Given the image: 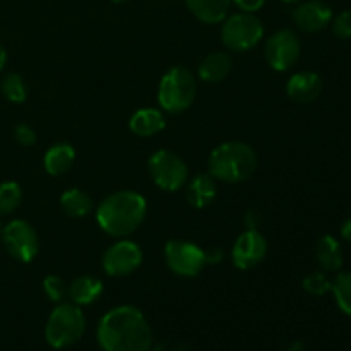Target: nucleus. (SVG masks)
I'll return each instance as SVG.
<instances>
[{
    "label": "nucleus",
    "mask_w": 351,
    "mask_h": 351,
    "mask_svg": "<svg viewBox=\"0 0 351 351\" xmlns=\"http://www.w3.org/2000/svg\"><path fill=\"white\" fill-rule=\"evenodd\" d=\"M261 221H263V216H261L257 211L247 213V216H245L247 230H259Z\"/></svg>",
    "instance_id": "7c9ffc66"
},
{
    "label": "nucleus",
    "mask_w": 351,
    "mask_h": 351,
    "mask_svg": "<svg viewBox=\"0 0 351 351\" xmlns=\"http://www.w3.org/2000/svg\"><path fill=\"white\" fill-rule=\"evenodd\" d=\"M103 290H105V287H103V281L99 278L82 274L69 285L67 297L71 298L72 304L82 307V305L95 304L103 295Z\"/></svg>",
    "instance_id": "a211bd4d"
},
{
    "label": "nucleus",
    "mask_w": 351,
    "mask_h": 351,
    "mask_svg": "<svg viewBox=\"0 0 351 351\" xmlns=\"http://www.w3.org/2000/svg\"><path fill=\"white\" fill-rule=\"evenodd\" d=\"M264 57L267 65L278 72L290 71L300 58V40L293 29H278L266 40Z\"/></svg>",
    "instance_id": "9d476101"
},
{
    "label": "nucleus",
    "mask_w": 351,
    "mask_h": 351,
    "mask_svg": "<svg viewBox=\"0 0 351 351\" xmlns=\"http://www.w3.org/2000/svg\"><path fill=\"white\" fill-rule=\"evenodd\" d=\"M293 23L305 33H317L328 27L332 21V9L321 0H308L298 3L291 12Z\"/></svg>",
    "instance_id": "ddd939ff"
},
{
    "label": "nucleus",
    "mask_w": 351,
    "mask_h": 351,
    "mask_svg": "<svg viewBox=\"0 0 351 351\" xmlns=\"http://www.w3.org/2000/svg\"><path fill=\"white\" fill-rule=\"evenodd\" d=\"M287 351H305V346H304V343H300V341H295L293 345H291L290 348H288Z\"/></svg>",
    "instance_id": "f704fd0d"
},
{
    "label": "nucleus",
    "mask_w": 351,
    "mask_h": 351,
    "mask_svg": "<svg viewBox=\"0 0 351 351\" xmlns=\"http://www.w3.org/2000/svg\"><path fill=\"white\" fill-rule=\"evenodd\" d=\"M331 291L339 311L351 317V273H339L331 283Z\"/></svg>",
    "instance_id": "b1692460"
},
{
    "label": "nucleus",
    "mask_w": 351,
    "mask_h": 351,
    "mask_svg": "<svg viewBox=\"0 0 351 351\" xmlns=\"http://www.w3.org/2000/svg\"><path fill=\"white\" fill-rule=\"evenodd\" d=\"M86 317L81 307L75 304L60 302L48 315L45 326L47 343L55 350H64L75 345L86 332Z\"/></svg>",
    "instance_id": "39448f33"
},
{
    "label": "nucleus",
    "mask_w": 351,
    "mask_h": 351,
    "mask_svg": "<svg viewBox=\"0 0 351 351\" xmlns=\"http://www.w3.org/2000/svg\"><path fill=\"white\" fill-rule=\"evenodd\" d=\"M267 256V240L259 230L240 233L232 249V259L237 269L250 271L259 266Z\"/></svg>",
    "instance_id": "f8f14e48"
},
{
    "label": "nucleus",
    "mask_w": 351,
    "mask_h": 351,
    "mask_svg": "<svg viewBox=\"0 0 351 351\" xmlns=\"http://www.w3.org/2000/svg\"><path fill=\"white\" fill-rule=\"evenodd\" d=\"M341 237L346 240V242H351V218L346 219V221H343Z\"/></svg>",
    "instance_id": "473e14b6"
},
{
    "label": "nucleus",
    "mask_w": 351,
    "mask_h": 351,
    "mask_svg": "<svg viewBox=\"0 0 351 351\" xmlns=\"http://www.w3.org/2000/svg\"><path fill=\"white\" fill-rule=\"evenodd\" d=\"M281 2H285V3H300L302 0H281Z\"/></svg>",
    "instance_id": "c9c22d12"
},
{
    "label": "nucleus",
    "mask_w": 351,
    "mask_h": 351,
    "mask_svg": "<svg viewBox=\"0 0 351 351\" xmlns=\"http://www.w3.org/2000/svg\"><path fill=\"white\" fill-rule=\"evenodd\" d=\"M60 208L71 218H86L93 211V199L88 192L72 187L60 195Z\"/></svg>",
    "instance_id": "4be33fe9"
},
{
    "label": "nucleus",
    "mask_w": 351,
    "mask_h": 351,
    "mask_svg": "<svg viewBox=\"0 0 351 351\" xmlns=\"http://www.w3.org/2000/svg\"><path fill=\"white\" fill-rule=\"evenodd\" d=\"M112 2H115V3H125V2H129V0H112Z\"/></svg>",
    "instance_id": "e433bc0d"
},
{
    "label": "nucleus",
    "mask_w": 351,
    "mask_h": 351,
    "mask_svg": "<svg viewBox=\"0 0 351 351\" xmlns=\"http://www.w3.org/2000/svg\"><path fill=\"white\" fill-rule=\"evenodd\" d=\"M189 10L204 24H219L228 17L232 0H185Z\"/></svg>",
    "instance_id": "aec40b11"
},
{
    "label": "nucleus",
    "mask_w": 351,
    "mask_h": 351,
    "mask_svg": "<svg viewBox=\"0 0 351 351\" xmlns=\"http://www.w3.org/2000/svg\"><path fill=\"white\" fill-rule=\"evenodd\" d=\"M165 261L171 273L182 278H195L206 266V250L189 240H170L165 245Z\"/></svg>",
    "instance_id": "6e6552de"
},
{
    "label": "nucleus",
    "mask_w": 351,
    "mask_h": 351,
    "mask_svg": "<svg viewBox=\"0 0 351 351\" xmlns=\"http://www.w3.org/2000/svg\"><path fill=\"white\" fill-rule=\"evenodd\" d=\"M197 96V79L189 69L182 65L168 69L161 77L158 89V103L161 110L168 113H184L194 103Z\"/></svg>",
    "instance_id": "20e7f679"
},
{
    "label": "nucleus",
    "mask_w": 351,
    "mask_h": 351,
    "mask_svg": "<svg viewBox=\"0 0 351 351\" xmlns=\"http://www.w3.org/2000/svg\"><path fill=\"white\" fill-rule=\"evenodd\" d=\"M14 139L24 147L34 146V144H36V132H34L33 127L27 125V123H19V125L14 129Z\"/></svg>",
    "instance_id": "c85d7f7f"
},
{
    "label": "nucleus",
    "mask_w": 351,
    "mask_h": 351,
    "mask_svg": "<svg viewBox=\"0 0 351 351\" xmlns=\"http://www.w3.org/2000/svg\"><path fill=\"white\" fill-rule=\"evenodd\" d=\"M147 171L153 184L161 191L177 192L189 182L187 165L173 151L160 149L151 154L147 161Z\"/></svg>",
    "instance_id": "0eeeda50"
},
{
    "label": "nucleus",
    "mask_w": 351,
    "mask_h": 351,
    "mask_svg": "<svg viewBox=\"0 0 351 351\" xmlns=\"http://www.w3.org/2000/svg\"><path fill=\"white\" fill-rule=\"evenodd\" d=\"M5 64H7V51H5V48H3L2 45H0V72L3 71Z\"/></svg>",
    "instance_id": "72a5a7b5"
},
{
    "label": "nucleus",
    "mask_w": 351,
    "mask_h": 351,
    "mask_svg": "<svg viewBox=\"0 0 351 351\" xmlns=\"http://www.w3.org/2000/svg\"><path fill=\"white\" fill-rule=\"evenodd\" d=\"M0 89L7 101L10 103H23L27 98V84L24 82L23 75L16 74V72H10L2 79Z\"/></svg>",
    "instance_id": "5701e85b"
},
{
    "label": "nucleus",
    "mask_w": 351,
    "mask_h": 351,
    "mask_svg": "<svg viewBox=\"0 0 351 351\" xmlns=\"http://www.w3.org/2000/svg\"><path fill=\"white\" fill-rule=\"evenodd\" d=\"M264 26L252 12H237L223 21L221 40L232 51H249L263 40Z\"/></svg>",
    "instance_id": "423d86ee"
},
{
    "label": "nucleus",
    "mask_w": 351,
    "mask_h": 351,
    "mask_svg": "<svg viewBox=\"0 0 351 351\" xmlns=\"http://www.w3.org/2000/svg\"><path fill=\"white\" fill-rule=\"evenodd\" d=\"M167 127L163 110L139 108L129 120V129L139 137H153Z\"/></svg>",
    "instance_id": "dca6fc26"
},
{
    "label": "nucleus",
    "mask_w": 351,
    "mask_h": 351,
    "mask_svg": "<svg viewBox=\"0 0 351 351\" xmlns=\"http://www.w3.org/2000/svg\"><path fill=\"white\" fill-rule=\"evenodd\" d=\"M96 336L103 351H149L153 345L146 317L132 305H120L106 312Z\"/></svg>",
    "instance_id": "f257e3e1"
},
{
    "label": "nucleus",
    "mask_w": 351,
    "mask_h": 351,
    "mask_svg": "<svg viewBox=\"0 0 351 351\" xmlns=\"http://www.w3.org/2000/svg\"><path fill=\"white\" fill-rule=\"evenodd\" d=\"M302 287H304V290L307 291V293L314 295V297H322V295H326L328 291H331V281L328 280V276H326L324 273L315 271V273L307 274V276L304 278Z\"/></svg>",
    "instance_id": "bb28decb"
},
{
    "label": "nucleus",
    "mask_w": 351,
    "mask_h": 351,
    "mask_svg": "<svg viewBox=\"0 0 351 351\" xmlns=\"http://www.w3.org/2000/svg\"><path fill=\"white\" fill-rule=\"evenodd\" d=\"M147 202L136 191H119L103 199L96 208V221L106 235L123 239L144 223Z\"/></svg>",
    "instance_id": "f03ea898"
},
{
    "label": "nucleus",
    "mask_w": 351,
    "mask_h": 351,
    "mask_svg": "<svg viewBox=\"0 0 351 351\" xmlns=\"http://www.w3.org/2000/svg\"><path fill=\"white\" fill-rule=\"evenodd\" d=\"M143 264V249L132 240L120 239L105 250L101 267L108 276L123 278L136 273Z\"/></svg>",
    "instance_id": "9b49d317"
},
{
    "label": "nucleus",
    "mask_w": 351,
    "mask_h": 351,
    "mask_svg": "<svg viewBox=\"0 0 351 351\" xmlns=\"http://www.w3.org/2000/svg\"><path fill=\"white\" fill-rule=\"evenodd\" d=\"M332 31L341 40H351V9L343 10L332 21Z\"/></svg>",
    "instance_id": "cd10ccee"
},
{
    "label": "nucleus",
    "mask_w": 351,
    "mask_h": 351,
    "mask_svg": "<svg viewBox=\"0 0 351 351\" xmlns=\"http://www.w3.org/2000/svg\"><path fill=\"white\" fill-rule=\"evenodd\" d=\"M225 254H223L221 249H211L206 250V263L208 264H215V263H221Z\"/></svg>",
    "instance_id": "2f4dec72"
},
{
    "label": "nucleus",
    "mask_w": 351,
    "mask_h": 351,
    "mask_svg": "<svg viewBox=\"0 0 351 351\" xmlns=\"http://www.w3.org/2000/svg\"><path fill=\"white\" fill-rule=\"evenodd\" d=\"M75 161V149L69 143L53 144L43 156L45 171L51 177H60L67 173Z\"/></svg>",
    "instance_id": "6ab92c4d"
},
{
    "label": "nucleus",
    "mask_w": 351,
    "mask_h": 351,
    "mask_svg": "<svg viewBox=\"0 0 351 351\" xmlns=\"http://www.w3.org/2000/svg\"><path fill=\"white\" fill-rule=\"evenodd\" d=\"M315 259H317L319 266L329 273L339 271L345 263L341 245L332 235H324L319 239L317 245H315Z\"/></svg>",
    "instance_id": "412c9836"
},
{
    "label": "nucleus",
    "mask_w": 351,
    "mask_h": 351,
    "mask_svg": "<svg viewBox=\"0 0 351 351\" xmlns=\"http://www.w3.org/2000/svg\"><path fill=\"white\" fill-rule=\"evenodd\" d=\"M287 93L293 101L312 103L321 96L322 79L312 71H302L291 75L287 82Z\"/></svg>",
    "instance_id": "4468645a"
},
{
    "label": "nucleus",
    "mask_w": 351,
    "mask_h": 351,
    "mask_svg": "<svg viewBox=\"0 0 351 351\" xmlns=\"http://www.w3.org/2000/svg\"><path fill=\"white\" fill-rule=\"evenodd\" d=\"M23 201V191L17 182H2L0 184V216L16 211Z\"/></svg>",
    "instance_id": "393cba45"
},
{
    "label": "nucleus",
    "mask_w": 351,
    "mask_h": 351,
    "mask_svg": "<svg viewBox=\"0 0 351 351\" xmlns=\"http://www.w3.org/2000/svg\"><path fill=\"white\" fill-rule=\"evenodd\" d=\"M232 3H235L242 12H252L256 14L257 10H261L266 3V0H232Z\"/></svg>",
    "instance_id": "c756f323"
},
{
    "label": "nucleus",
    "mask_w": 351,
    "mask_h": 351,
    "mask_svg": "<svg viewBox=\"0 0 351 351\" xmlns=\"http://www.w3.org/2000/svg\"><path fill=\"white\" fill-rule=\"evenodd\" d=\"M257 153L243 141H226L211 151L208 160L209 173L225 184H240L256 173Z\"/></svg>",
    "instance_id": "7ed1b4c3"
},
{
    "label": "nucleus",
    "mask_w": 351,
    "mask_h": 351,
    "mask_svg": "<svg viewBox=\"0 0 351 351\" xmlns=\"http://www.w3.org/2000/svg\"><path fill=\"white\" fill-rule=\"evenodd\" d=\"M0 235H2V226H0Z\"/></svg>",
    "instance_id": "4c0bfd02"
},
{
    "label": "nucleus",
    "mask_w": 351,
    "mask_h": 351,
    "mask_svg": "<svg viewBox=\"0 0 351 351\" xmlns=\"http://www.w3.org/2000/svg\"><path fill=\"white\" fill-rule=\"evenodd\" d=\"M232 65L233 60L230 53H226V51H211L199 64V79L209 82V84L225 81L230 72H232Z\"/></svg>",
    "instance_id": "f3484780"
},
{
    "label": "nucleus",
    "mask_w": 351,
    "mask_h": 351,
    "mask_svg": "<svg viewBox=\"0 0 351 351\" xmlns=\"http://www.w3.org/2000/svg\"><path fill=\"white\" fill-rule=\"evenodd\" d=\"M43 291L48 300L53 302V304H60L67 297L69 285L57 274H50L43 280Z\"/></svg>",
    "instance_id": "a878e982"
},
{
    "label": "nucleus",
    "mask_w": 351,
    "mask_h": 351,
    "mask_svg": "<svg viewBox=\"0 0 351 351\" xmlns=\"http://www.w3.org/2000/svg\"><path fill=\"white\" fill-rule=\"evenodd\" d=\"M0 239L7 252L19 263H31L40 252V239L33 226L24 219H12L2 228Z\"/></svg>",
    "instance_id": "1a4fd4ad"
},
{
    "label": "nucleus",
    "mask_w": 351,
    "mask_h": 351,
    "mask_svg": "<svg viewBox=\"0 0 351 351\" xmlns=\"http://www.w3.org/2000/svg\"><path fill=\"white\" fill-rule=\"evenodd\" d=\"M218 194L216 178L211 173H197L185 184V195L187 202L195 209H202L211 204Z\"/></svg>",
    "instance_id": "2eb2a0df"
}]
</instances>
